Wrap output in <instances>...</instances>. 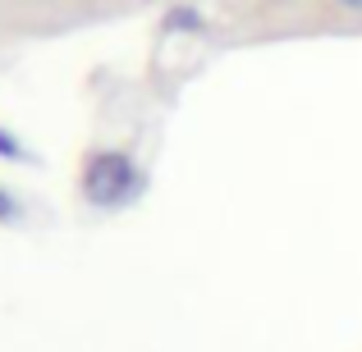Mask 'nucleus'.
Instances as JSON below:
<instances>
[{
  "label": "nucleus",
  "instance_id": "f257e3e1",
  "mask_svg": "<svg viewBox=\"0 0 362 352\" xmlns=\"http://www.w3.org/2000/svg\"><path fill=\"white\" fill-rule=\"evenodd\" d=\"M147 178L133 165L129 151H97V156L83 165V197L101 211H119V206L138 202Z\"/></svg>",
  "mask_w": 362,
  "mask_h": 352
},
{
  "label": "nucleus",
  "instance_id": "f03ea898",
  "mask_svg": "<svg viewBox=\"0 0 362 352\" xmlns=\"http://www.w3.org/2000/svg\"><path fill=\"white\" fill-rule=\"evenodd\" d=\"M0 160H14V165H37V151L28 147L18 133L0 128Z\"/></svg>",
  "mask_w": 362,
  "mask_h": 352
},
{
  "label": "nucleus",
  "instance_id": "7ed1b4c3",
  "mask_svg": "<svg viewBox=\"0 0 362 352\" xmlns=\"http://www.w3.org/2000/svg\"><path fill=\"white\" fill-rule=\"evenodd\" d=\"M18 215H23V202L9 188H0V224H18Z\"/></svg>",
  "mask_w": 362,
  "mask_h": 352
},
{
  "label": "nucleus",
  "instance_id": "20e7f679",
  "mask_svg": "<svg viewBox=\"0 0 362 352\" xmlns=\"http://www.w3.org/2000/svg\"><path fill=\"white\" fill-rule=\"evenodd\" d=\"M165 28H193V32H202V14H197V9H175V14L165 18Z\"/></svg>",
  "mask_w": 362,
  "mask_h": 352
},
{
  "label": "nucleus",
  "instance_id": "39448f33",
  "mask_svg": "<svg viewBox=\"0 0 362 352\" xmlns=\"http://www.w3.org/2000/svg\"><path fill=\"white\" fill-rule=\"evenodd\" d=\"M335 5H344V9H354V14H362V0H335Z\"/></svg>",
  "mask_w": 362,
  "mask_h": 352
}]
</instances>
